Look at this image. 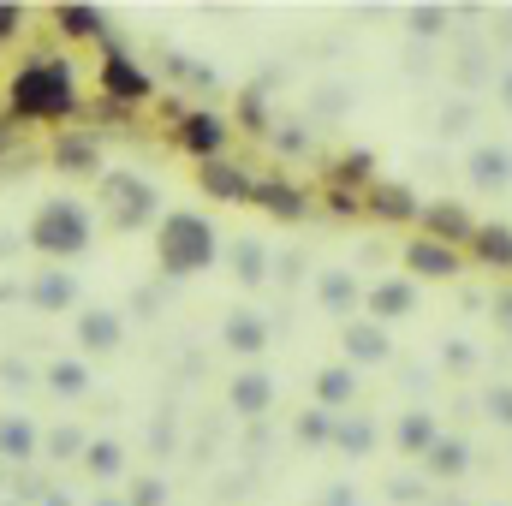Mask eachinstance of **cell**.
I'll list each match as a JSON object with an SVG mask.
<instances>
[{
    "label": "cell",
    "instance_id": "obj_1",
    "mask_svg": "<svg viewBox=\"0 0 512 506\" xmlns=\"http://www.w3.org/2000/svg\"><path fill=\"white\" fill-rule=\"evenodd\" d=\"M84 114V90H78V66L60 48H30L12 72H6V120L12 126H60Z\"/></svg>",
    "mask_w": 512,
    "mask_h": 506
},
{
    "label": "cell",
    "instance_id": "obj_2",
    "mask_svg": "<svg viewBox=\"0 0 512 506\" xmlns=\"http://www.w3.org/2000/svg\"><path fill=\"white\" fill-rule=\"evenodd\" d=\"M221 256H227L221 227H215L203 209H167V215L155 221V268H161L167 280H197V274H209Z\"/></svg>",
    "mask_w": 512,
    "mask_h": 506
},
{
    "label": "cell",
    "instance_id": "obj_3",
    "mask_svg": "<svg viewBox=\"0 0 512 506\" xmlns=\"http://www.w3.org/2000/svg\"><path fill=\"white\" fill-rule=\"evenodd\" d=\"M24 245L42 256V262H78V256L96 245V209L84 203V197H72V191H54V197H42L36 209H30V221H24Z\"/></svg>",
    "mask_w": 512,
    "mask_h": 506
},
{
    "label": "cell",
    "instance_id": "obj_4",
    "mask_svg": "<svg viewBox=\"0 0 512 506\" xmlns=\"http://www.w3.org/2000/svg\"><path fill=\"white\" fill-rule=\"evenodd\" d=\"M96 209H102V221L114 233H143L161 215V185L131 173V167H114V173L96 179Z\"/></svg>",
    "mask_w": 512,
    "mask_h": 506
},
{
    "label": "cell",
    "instance_id": "obj_5",
    "mask_svg": "<svg viewBox=\"0 0 512 506\" xmlns=\"http://www.w3.org/2000/svg\"><path fill=\"white\" fill-rule=\"evenodd\" d=\"M96 90H102L108 102H120V108L137 114V108L155 96V72L131 54L126 42H114V36H108V42L96 48Z\"/></svg>",
    "mask_w": 512,
    "mask_h": 506
},
{
    "label": "cell",
    "instance_id": "obj_6",
    "mask_svg": "<svg viewBox=\"0 0 512 506\" xmlns=\"http://www.w3.org/2000/svg\"><path fill=\"white\" fill-rule=\"evenodd\" d=\"M173 143L203 167V161H221L227 143H233V120L221 108H185V120L173 126Z\"/></svg>",
    "mask_w": 512,
    "mask_h": 506
},
{
    "label": "cell",
    "instance_id": "obj_7",
    "mask_svg": "<svg viewBox=\"0 0 512 506\" xmlns=\"http://www.w3.org/2000/svg\"><path fill=\"white\" fill-rule=\"evenodd\" d=\"M72 334H78V358H114L126 346V316L108 304H78Z\"/></svg>",
    "mask_w": 512,
    "mask_h": 506
},
{
    "label": "cell",
    "instance_id": "obj_8",
    "mask_svg": "<svg viewBox=\"0 0 512 506\" xmlns=\"http://www.w3.org/2000/svg\"><path fill=\"white\" fill-rule=\"evenodd\" d=\"M364 221L411 227V233H417V221H423V197H417L405 179H376V185L364 191Z\"/></svg>",
    "mask_w": 512,
    "mask_h": 506
},
{
    "label": "cell",
    "instance_id": "obj_9",
    "mask_svg": "<svg viewBox=\"0 0 512 506\" xmlns=\"http://www.w3.org/2000/svg\"><path fill=\"white\" fill-rule=\"evenodd\" d=\"M48 161H54L66 179H102V173H108V167H102V137H96V131H84V126L54 131Z\"/></svg>",
    "mask_w": 512,
    "mask_h": 506
},
{
    "label": "cell",
    "instance_id": "obj_10",
    "mask_svg": "<svg viewBox=\"0 0 512 506\" xmlns=\"http://www.w3.org/2000/svg\"><path fill=\"white\" fill-rule=\"evenodd\" d=\"M364 316L393 334V322L417 316V280L411 274H382L376 286H364Z\"/></svg>",
    "mask_w": 512,
    "mask_h": 506
},
{
    "label": "cell",
    "instance_id": "obj_11",
    "mask_svg": "<svg viewBox=\"0 0 512 506\" xmlns=\"http://www.w3.org/2000/svg\"><path fill=\"white\" fill-rule=\"evenodd\" d=\"M251 209H262L268 221H286V227H292V221H310L316 203H310V191L292 185L286 173H262V179L251 185Z\"/></svg>",
    "mask_w": 512,
    "mask_h": 506
},
{
    "label": "cell",
    "instance_id": "obj_12",
    "mask_svg": "<svg viewBox=\"0 0 512 506\" xmlns=\"http://www.w3.org/2000/svg\"><path fill=\"white\" fill-rule=\"evenodd\" d=\"M48 24H54V36L72 48V42H108V30H114V18L96 6V0H60V6H48Z\"/></svg>",
    "mask_w": 512,
    "mask_h": 506
},
{
    "label": "cell",
    "instance_id": "obj_13",
    "mask_svg": "<svg viewBox=\"0 0 512 506\" xmlns=\"http://www.w3.org/2000/svg\"><path fill=\"white\" fill-rule=\"evenodd\" d=\"M24 304L30 310H42V316H78V274L72 268H60V262H48V268H36L30 280H24Z\"/></svg>",
    "mask_w": 512,
    "mask_h": 506
},
{
    "label": "cell",
    "instance_id": "obj_14",
    "mask_svg": "<svg viewBox=\"0 0 512 506\" xmlns=\"http://www.w3.org/2000/svg\"><path fill=\"white\" fill-rule=\"evenodd\" d=\"M399 268H405L411 280H459V274H465V251H453V245H435V239L411 233V239H405V251H399Z\"/></svg>",
    "mask_w": 512,
    "mask_h": 506
},
{
    "label": "cell",
    "instance_id": "obj_15",
    "mask_svg": "<svg viewBox=\"0 0 512 506\" xmlns=\"http://www.w3.org/2000/svg\"><path fill=\"white\" fill-rule=\"evenodd\" d=\"M417 233H423V239H435V245H453V251H465V245H471V233H477V215H471L459 197H435V203H423V221H417Z\"/></svg>",
    "mask_w": 512,
    "mask_h": 506
},
{
    "label": "cell",
    "instance_id": "obj_16",
    "mask_svg": "<svg viewBox=\"0 0 512 506\" xmlns=\"http://www.w3.org/2000/svg\"><path fill=\"white\" fill-rule=\"evenodd\" d=\"M268 316L251 310V304H233L227 316H221V346L233 352V358H245V364H262V352H268Z\"/></svg>",
    "mask_w": 512,
    "mask_h": 506
},
{
    "label": "cell",
    "instance_id": "obj_17",
    "mask_svg": "<svg viewBox=\"0 0 512 506\" xmlns=\"http://www.w3.org/2000/svg\"><path fill=\"white\" fill-rule=\"evenodd\" d=\"M340 352H346L352 370H382V364H393V334L376 328L370 316H352V322L340 328Z\"/></svg>",
    "mask_w": 512,
    "mask_h": 506
},
{
    "label": "cell",
    "instance_id": "obj_18",
    "mask_svg": "<svg viewBox=\"0 0 512 506\" xmlns=\"http://www.w3.org/2000/svg\"><path fill=\"white\" fill-rule=\"evenodd\" d=\"M251 185H256V173L245 161H233V155L197 167V191H203L209 203H221V209H227V203H251Z\"/></svg>",
    "mask_w": 512,
    "mask_h": 506
},
{
    "label": "cell",
    "instance_id": "obj_19",
    "mask_svg": "<svg viewBox=\"0 0 512 506\" xmlns=\"http://www.w3.org/2000/svg\"><path fill=\"white\" fill-rule=\"evenodd\" d=\"M227 411L245 417V423H262V417L274 411V376H268L262 364H245L239 376L227 381Z\"/></svg>",
    "mask_w": 512,
    "mask_h": 506
},
{
    "label": "cell",
    "instance_id": "obj_20",
    "mask_svg": "<svg viewBox=\"0 0 512 506\" xmlns=\"http://www.w3.org/2000/svg\"><path fill=\"white\" fill-rule=\"evenodd\" d=\"M316 304L346 328L352 316H364V286H358V274L352 268H322L316 274Z\"/></svg>",
    "mask_w": 512,
    "mask_h": 506
},
{
    "label": "cell",
    "instance_id": "obj_21",
    "mask_svg": "<svg viewBox=\"0 0 512 506\" xmlns=\"http://www.w3.org/2000/svg\"><path fill=\"white\" fill-rule=\"evenodd\" d=\"M465 179L471 191H489V197L512 191V143H477L465 155Z\"/></svg>",
    "mask_w": 512,
    "mask_h": 506
},
{
    "label": "cell",
    "instance_id": "obj_22",
    "mask_svg": "<svg viewBox=\"0 0 512 506\" xmlns=\"http://www.w3.org/2000/svg\"><path fill=\"white\" fill-rule=\"evenodd\" d=\"M0 459H6V471H30L42 459V429L24 411H6L0 417Z\"/></svg>",
    "mask_w": 512,
    "mask_h": 506
},
{
    "label": "cell",
    "instance_id": "obj_23",
    "mask_svg": "<svg viewBox=\"0 0 512 506\" xmlns=\"http://www.w3.org/2000/svg\"><path fill=\"white\" fill-rule=\"evenodd\" d=\"M417 471H423L429 483H459V477L471 471V441H465V435H447V429H441V435H435V447H429V453L417 459Z\"/></svg>",
    "mask_w": 512,
    "mask_h": 506
},
{
    "label": "cell",
    "instance_id": "obj_24",
    "mask_svg": "<svg viewBox=\"0 0 512 506\" xmlns=\"http://www.w3.org/2000/svg\"><path fill=\"white\" fill-rule=\"evenodd\" d=\"M465 256L477 268H489V274H512V221H477Z\"/></svg>",
    "mask_w": 512,
    "mask_h": 506
},
{
    "label": "cell",
    "instance_id": "obj_25",
    "mask_svg": "<svg viewBox=\"0 0 512 506\" xmlns=\"http://www.w3.org/2000/svg\"><path fill=\"white\" fill-rule=\"evenodd\" d=\"M435 435H441V423H435L429 405H411V411H399V423H393V447H399V459H423V453L435 447Z\"/></svg>",
    "mask_w": 512,
    "mask_h": 506
},
{
    "label": "cell",
    "instance_id": "obj_26",
    "mask_svg": "<svg viewBox=\"0 0 512 506\" xmlns=\"http://www.w3.org/2000/svg\"><path fill=\"white\" fill-rule=\"evenodd\" d=\"M310 393H316V405H322V411H334V417H340V411H352V405H358V370H352V364H322L316 381H310Z\"/></svg>",
    "mask_w": 512,
    "mask_h": 506
},
{
    "label": "cell",
    "instance_id": "obj_27",
    "mask_svg": "<svg viewBox=\"0 0 512 506\" xmlns=\"http://www.w3.org/2000/svg\"><path fill=\"white\" fill-rule=\"evenodd\" d=\"M376 179H382V173H376V155H370V149H340V155L328 161V191H358V197H364Z\"/></svg>",
    "mask_w": 512,
    "mask_h": 506
},
{
    "label": "cell",
    "instance_id": "obj_28",
    "mask_svg": "<svg viewBox=\"0 0 512 506\" xmlns=\"http://www.w3.org/2000/svg\"><path fill=\"white\" fill-rule=\"evenodd\" d=\"M376 441H382V429H376L370 411H340V417H334V453H346V459H370Z\"/></svg>",
    "mask_w": 512,
    "mask_h": 506
},
{
    "label": "cell",
    "instance_id": "obj_29",
    "mask_svg": "<svg viewBox=\"0 0 512 506\" xmlns=\"http://www.w3.org/2000/svg\"><path fill=\"white\" fill-rule=\"evenodd\" d=\"M268 262H274V256H268V245H256L251 233L227 245V268H233V280H239L245 292H256V286L268 280Z\"/></svg>",
    "mask_w": 512,
    "mask_h": 506
},
{
    "label": "cell",
    "instance_id": "obj_30",
    "mask_svg": "<svg viewBox=\"0 0 512 506\" xmlns=\"http://www.w3.org/2000/svg\"><path fill=\"white\" fill-rule=\"evenodd\" d=\"M96 483H120L126 477V447L114 441V435H90V447H84V459H78Z\"/></svg>",
    "mask_w": 512,
    "mask_h": 506
},
{
    "label": "cell",
    "instance_id": "obj_31",
    "mask_svg": "<svg viewBox=\"0 0 512 506\" xmlns=\"http://www.w3.org/2000/svg\"><path fill=\"white\" fill-rule=\"evenodd\" d=\"M42 387L60 393V399H84L90 393V364L84 358H54V364H42Z\"/></svg>",
    "mask_w": 512,
    "mask_h": 506
},
{
    "label": "cell",
    "instance_id": "obj_32",
    "mask_svg": "<svg viewBox=\"0 0 512 506\" xmlns=\"http://www.w3.org/2000/svg\"><path fill=\"white\" fill-rule=\"evenodd\" d=\"M405 30H411L417 42H441V36H453V6L417 0V6H405Z\"/></svg>",
    "mask_w": 512,
    "mask_h": 506
},
{
    "label": "cell",
    "instance_id": "obj_33",
    "mask_svg": "<svg viewBox=\"0 0 512 506\" xmlns=\"http://www.w3.org/2000/svg\"><path fill=\"white\" fill-rule=\"evenodd\" d=\"M233 131H245V137H274V114H268V96L262 90H245L239 96V108H233Z\"/></svg>",
    "mask_w": 512,
    "mask_h": 506
},
{
    "label": "cell",
    "instance_id": "obj_34",
    "mask_svg": "<svg viewBox=\"0 0 512 506\" xmlns=\"http://www.w3.org/2000/svg\"><path fill=\"white\" fill-rule=\"evenodd\" d=\"M84 447H90V435H84L78 423H54V429L42 435V459H54V465H66V459H84Z\"/></svg>",
    "mask_w": 512,
    "mask_h": 506
},
{
    "label": "cell",
    "instance_id": "obj_35",
    "mask_svg": "<svg viewBox=\"0 0 512 506\" xmlns=\"http://www.w3.org/2000/svg\"><path fill=\"white\" fill-rule=\"evenodd\" d=\"M161 66L179 72V84H191V90H215V84H221V72H215L209 60H191V54H173V48L161 54Z\"/></svg>",
    "mask_w": 512,
    "mask_h": 506
},
{
    "label": "cell",
    "instance_id": "obj_36",
    "mask_svg": "<svg viewBox=\"0 0 512 506\" xmlns=\"http://www.w3.org/2000/svg\"><path fill=\"white\" fill-rule=\"evenodd\" d=\"M292 435H298V447H334V411H322V405L298 411Z\"/></svg>",
    "mask_w": 512,
    "mask_h": 506
},
{
    "label": "cell",
    "instance_id": "obj_37",
    "mask_svg": "<svg viewBox=\"0 0 512 506\" xmlns=\"http://www.w3.org/2000/svg\"><path fill=\"white\" fill-rule=\"evenodd\" d=\"M429 477L423 471H399V477H387V501L393 506H429Z\"/></svg>",
    "mask_w": 512,
    "mask_h": 506
},
{
    "label": "cell",
    "instance_id": "obj_38",
    "mask_svg": "<svg viewBox=\"0 0 512 506\" xmlns=\"http://www.w3.org/2000/svg\"><path fill=\"white\" fill-rule=\"evenodd\" d=\"M477 405H483V417H489L495 429H512V381H489Z\"/></svg>",
    "mask_w": 512,
    "mask_h": 506
},
{
    "label": "cell",
    "instance_id": "obj_39",
    "mask_svg": "<svg viewBox=\"0 0 512 506\" xmlns=\"http://www.w3.org/2000/svg\"><path fill=\"white\" fill-rule=\"evenodd\" d=\"M126 506H167V477L161 471H143L126 483Z\"/></svg>",
    "mask_w": 512,
    "mask_h": 506
},
{
    "label": "cell",
    "instance_id": "obj_40",
    "mask_svg": "<svg viewBox=\"0 0 512 506\" xmlns=\"http://www.w3.org/2000/svg\"><path fill=\"white\" fill-rule=\"evenodd\" d=\"M453 78H459V90H477V84L495 78V72L483 66V42H465V48H459V72H453Z\"/></svg>",
    "mask_w": 512,
    "mask_h": 506
},
{
    "label": "cell",
    "instance_id": "obj_41",
    "mask_svg": "<svg viewBox=\"0 0 512 506\" xmlns=\"http://www.w3.org/2000/svg\"><path fill=\"white\" fill-rule=\"evenodd\" d=\"M441 370H447V376H471V370H477V346L459 340V334L441 340Z\"/></svg>",
    "mask_w": 512,
    "mask_h": 506
},
{
    "label": "cell",
    "instance_id": "obj_42",
    "mask_svg": "<svg viewBox=\"0 0 512 506\" xmlns=\"http://www.w3.org/2000/svg\"><path fill=\"white\" fill-rule=\"evenodd\" d=\"M286 161H298V155H310L316 149V137H310V126H274V137H268Z\"/></svg>",
    "mask_w": 512,
    "mask_h": 506
},
{
    "label": "cell",
    "instance_id": "obj_43",
    "mask_svg": "<svg viewBox=\"0 0 512 506\" xmlns=\"http://www.w3.org/2000/svg\"><path fill=\"white\" fill-rule=\"evenodd\" d=\"M322 209H328V221H364V197L358 191H328Z\"/></svg>",
    "mask_w": 512,
    "mask_h": 506
},
{
    "label": "cell",
    "instance_id": "obj_44",
    "mask_svg": "<svg viewBox=\"0 0 512 506\" xmlns=\"http://www.w3.org/2000/svg\"><path fill=\"white\" fill-rule=\"evenodd\" d=\"M24 24H30V6H24V0H0V48H6V42H18V36H24Z\"/></svg>",
    "mask_w": 512,
    "mask_h": 506
},
{
    "label": "cell",
    "instance_id": "obj_45",
    "mask_svg": "<svg viewBox=\"0 0 512 506\" xmlns=\"http://www.w3.org/2000/svg\"><path fill=\"white\" fill-rule=\"evenodd\" d=\"M36 381H42V370H30L24 358H6V364H0V387H18V393H24V387H36Z\"/></svg>",
    "mask_w": 512,
    "mask_h": 506
},
{
    "label": "cell",
    "instance_id": "obj_46",
    "mask_svg": "<svg viewBox=\"0 0 512 506\" xmlns=\"http://www.w3.org/2000/svg\"><path fill=\"white\" fill-rule=\"evenodd\" d=\"M489 316H495V334H501V340H512V286H495Z\"/></svg>",
    "mask_w": 512,
    "mask_h": 506
},
{
    "label": "cell",
    "instance_id": "obj_47",
    "mask_svg": "<svg viewBox=\"0 0 512 506\" xmlns=\"http://www.w3.org/2000/svg\"><path fill=\"white\" fill-rule=\"evenodd\" d=\"M90 120H102V126H131V108H120V102H108V96H96L90 108H84Z\"/></svg>",
    "mask_w": 512,
    "mask_h": 506
},
{
    "label": "cell",
    "instance_id": "obj_48",
    "mask_svg": "<svg viewBox=\"0 0 512 506\" xmlns=\"http://www.w3.org/2000/svg\"><path fill=\"white\" fill-rule=\"evenodd\" d=\"M471 114H477L471 102H453V108L441 114V131H447V137H459V131H471Z\"/></svg>",
    "mask_w": 512,
    "mask_h": 506
},
{
    "label": "cell",
    "instance_id": "obj_49",
    "mask_svg": "<svg viewBox=\"0 0 512 506\" xmlns=\"http://www.w3.org/2000/svg\"><path fill=\"white\" fill-rule=\"evenodd\" d=\"M316 506H364V501H358V489H352V483H328Z\"/></svg>",
    "mask_w": 512,
    "mask_h": 506
},
{
    "label": "cell",
    "instance_id": "obj_50",
    "mask_svg": "<svg viewBox=\"0 0 512 506\" xmlns=\"http://www.w3.org/2000/svg\"><path fill=\"white\" fill-rule=\"evenodd\" d=\"M489 42H501V48H512V12H501V18H495V30H489Z\"/></svg>",
    "mask_w": 512,
    "mask_h": 506
},
{
    "label": "cell",
    "instance_id": "obj_51",
    "mask_svg": "<svg viewBox=\"0 0 512 506\" xmlns=\"http://www.w3.org/2000/svg\"><path fill=\"white\" fill-rule=\"evenodd\" d=\"M495 102H501V108L512 114V66L501 72V78H495Z\"/></svg>",
    "mask_w": 512,
    "mask_h": 506
},
{
    "label": "cell",
    "instance_id": "obj_52",
    "mask_svg": "<svg viewBox=\"0 0 512 506\" xmlns=\"http://www.w3.org/2000/svg\"><path fill=\"white\" fill-rule=\"evenodd\" d=\"M161 120H173V126H179V120H185V102H173V96H161Z\"/></svg>",
    "mask_w": 512,
    "mask_h": 506
},
{
    "label": "cell",
    "instance_id": "obj_53",
    "mask_svg": "<svg viewBox=\"0 0 512 506\" xmlns=\"http://www.w3.org/2000/svg\"><path fill=\"white\" fill-rule=\"evenodd\" d=\"M36 506H78V501H72L66 489H48V495H42V501H36Z\"/></svg>",
    "mask_w": 512,
    "mask_h": 506
},
{
    "label": "cell",
    "instance_id": "obj_54",
    "mask_svg": "<svg viewBox=\"0 0 512 506\" xmlns=\"http://www.w3.org/2000/svg\"><path fill=\"white\" fill-rule=\"evenodd\" d=\"M6 251H18V233H0V256Z\"/></svg>",
    "mask_w": 512,
    "mask_h": 506
},
{
    "label": "cell",
    "instance_id": "obj_55",
    "mask_svg": "<svg viewBox=\"0 0 512 506\" xmlns=\"http://www.w3.org/2000/svg\"><path fill=\"white\" fill-rule=\"evenodd\" d=\"M90 506H126V495H102V501H90Z\"/></svg>",
    "mask_w": 512,
    "mask_h": 506
},
{
    "label": "cell",
    "instance_id": "obj_56",
    "mask_svg": "<svg viewBox=\"0 0 512 506\" xmlns=\"http://www.w3.org/2000/svg\"><path fill=\"white\" fill-rule=\"evenodd\" d=\"M429 506H471V501H459V495H441V501H429Z\"/></svg>",
    "mask_w": 512,
    "mask_h": 506
},
{
    "label": "cell",
    "instance_id": "obj_57",
    "mask_svg": "<svg viewBox=\"0 0 512 506\" xmlns=\"http://www.w3.org/2000/svg\"><path fill=\"white\" fill-rule=\"evenodd\" d=\"M6 137H12V120H0V149H6Z\"/></svg>",
    "mask_w": 512,
    "mask_h": 506
},
{
    "label": "cell",
    "instance_id": "obj_58",
    "mask_svg": "<svg viewBox=\"0 0 512 506\" xmlns=\"http://www.w3.org/2000/svg\"><path fill=\"white\" fill-rule=\"evenodd\" d=\"M6 477H12V471H6V459H0V483H6Z\"/></svg>",
    "mask_w": 512,
    "mask_h": 506
},
{
    "label": "cell",
    "instance_id": "obj_59",
    "mask_svg": "<svg viewBox=\"0 0 512 506\" xmlns=\"http://www.w3.org/2000/svg\"><path fill=\"white\" fill-rule=\"evenodd\" d=\"M12 506H24V501H12Z\"/></svg>",
    "mask_w": 512,
    "mask_h": 506
},
{
    "label": "cell",
    "instance_id": "obj_60",
    "mask_svg": "<svg viewBox=\"0 0 512 506\" xmlns=\"http://www.w3.org/2000/svg\"><path fill=\"white\" fill-rule=\"evenodd\" d=\"M495 506H501V501H495Z\"/></svg>",
    "mask_w": 512,
    "mask_h": 506
}]
</instances>
